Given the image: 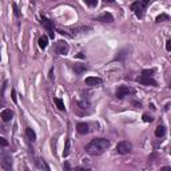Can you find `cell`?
Here are the masks:
<instances>
[{
  "mask_svg": "<svg viewBox=\"0 0 171 171\" xmlns=\"http://www.w3.org/2000/svg\"><path fill=\"white\" fill-rule=\"evenodd\" d=\"M108 147H110V140L104 139V138H98V139H92L86 146V151L90 155H100Z\"/></svg>",
  "mask_w": 171,
  "mask_h": 171,
  "instance_id": "cell-1",
  "label": "cell"
},
{
  "mask_svg": "<svg viewBox=\"0 0 171 171\" xmlns=\"http://www.w3.org/2000/svg\"><path fill=\"white\" fill-rule=\"evenodd\" d=\"M151 0H136L134 4H131V10L135 12V15L138 18H143L144 15V11H146V7L150 4Z\"/></svg>",
  "mask_w": 171,
  "mask_h": 171,
  "instance_id": "cell-2",
  "label": "cell"
},
{
  "mask_svg": "<svg viewBox=\"0 0 171 171\" xmlns=\"http://www.w3.org/2000/svg\"><path fill=\"white\" fill-rule=\"evenodd\" d=\"M116 151H118V154H121V155L130 154V152L132 151V144H131L128 140H122V142L118 143Z\"/></svg>",
  "mask_w": 171,
  "mask_h": 171,
  "instance_id": "cell-3",
  "label": "cell"
},
{
  "mask_svg": "<svg viewBox=\"0 0 171 171\" xmlns=\"http://www.w3.org/2000/svg\"><path fill=\"white\" fill-rule=\"evenodd\" d=\"M68 51H70V47H68V44H67L66 41L60 40L55 44V52H56L57 55H67Z\"/></svg>",
  "mask_w": 171,
  "mask_h": 171,
  "instance_id": "cell-4",
  "label": "cell"
},
{
  "mask_svg": "<svg viewBox=\"0 0 171 171\" xmlns=\"http://www.w3.org/2000/svg\"><path fill=\"white\" fill-rule=\"evenodd\" d=\"M41 24L46 27V29L48 31V34H50V38L54 39L55 36V32H54V22L50 19H47L46 16H41Z\"/></svg>",
  "mask_w": 171,
  "mask_h": 171,
  "instance_id": "cell-5",
  "label": "cell"
},
{
  "mask_svg": "<svg viewBox=\"0 0 171 171\" xmlns=\"http://www.w3.org/2000/svg\"><path fill=\"white\" fill-rule=\"evenodd\" d=\"M103 83V80L100 78H96V76H88V78H86L84 80V84L88 86V87H98Z\"/></svg>",
  "mask_w": 171,
  "mask_h": 171,
  "instance_id": "cell-6",
  "label": "cell"
},
{
  "mask_svg": "<svg viewBox=\"0 0 171 171\" xmlns=\"http://www.w3.org/2000/svg\"><path fill=\"white\" fill-rule=\"evenodd\" d=\"M131 92H134V91L130 88V87H127V86H121V87L116 90V98L123 99L124 96H127L128 94H131Z\"/></svg>",
  "mask_w": 171,
  "mask_h": 171,
  "instance_id": "cell-7",
  "label": "cell"
},
{
  "mask_svg": "<svg viewBox=\"0 0 171 171\" xmlns=\"http://www.w3.org/2000/svg\"><path fill=\"white\" fill-rule=\"evenodd\" d=\"M136 82L140 83V84H144V86H156V80H154L151 76H139Z\"/></svg>",
  "mask_w": 171,
  "mask_h": 171,
  "instance_id": "cell-8",
  "label": "cell"
},
{
  "mask_svg": "<svg viewBox=\"0 0 171 171\" xmlns=\"http://www.w3.org/2000/svg\"><path fill=\"white\" fill-rule=\"evenodd\" d=\"M1 166H3L6 170H10V168L12 167V158H11V155H6V154H4L3 160H1Z\"/></svg>",
  "mask_w": 171,
  "mask_h": 171,
  "instance_id": "cell-9",
  "label": "cell"
},
{
  "mask_svg": "<svg viewBox=\"0 0 171 171\" xmlns=\"http://www.w3.org/2000/svg\"><path fill=\"white\" fill-rule=\"evenodd\" d=\"M0 118L3 119V122H10L13 118V112L11 110H3L0 112Z\"/></svg>",
  "mask_w": 171,
  "mask_h": 171,
  "instance_id": "cell-10",
  "label": "cell"
},
{
  "mask_svg": "<svg viewBox=\"0 0 171 171\" xmlns=\"http://www.w3.org/2000/svg\"><path fill=\"white\" fill-rule=\"evenodd\" d=\"M76 130H78V132L82 134V135H86V134H88L90 131V127L87 123H78V126H76Z\"/></svg>",
  "mask_w": 171,
  "mask_h": 171,
  "instance_id": "cell-11",
  "label": "cell"
},
{
  "mask_svg": "<svg viewBox=\"0 0 171 171\" xmlns=\"http://www.w3.org/2000/svg\"><path fill=\"white\" fill-rule=\"evenodd\" d=\"M98 20L99 22H103V23H112L114 22V16L111 15V13H103L102 16H99L98 18Z\"/></svg>",
  "mask_w": 171,
  "mask_h": 171,
  "instance_id": "cell-12",
  "label": "cell"
},
{
  "mask_svg": "<svg viewBox=\"0 0 171 171\" xmlns=\"http://www.w3.org/2000/svg\"><path fill=\"white\" fill-rule=\"evenodd\" d=\"M72 68H74V71H75L78 75H80V74H83L86 70H87V66H86V64H75Z\"/></svg>",
  "mask_w": 171,
  "mask_h": 171,
  "instance_id": "cell-13",
  "label": "cell"
},
{
  "mask_svg": "<svg viewBox=\"0 0 171 171\" xmlns=\"http://www.w3.org/2000/svg\"><path fill=\"white\" fill-rule=\"evenodd\" d=\"M25 135H27V138H28V140H31V142H35L36 140V134H35V131L32 130V128H27L25 130Z\"/></svg>",
  "mask_w": 171,
  "mask_h": 171,
  "instance_id": "cell-14",
  "label": "cell"
},
{
  "mask_svg": "<svg viewBox=\"0 0 171 171\" xmlns=\"http://www.w3.org/2000/svg\"><path fill=\"white\" fill-rule=\"evenodd\" d=\"M127 55H128V50H121L116 54V56L114 57V60H123Z\"/></svg>",
  "mask_w": 171,
  "mask_h": 171,
  "instance_id": "cell-15",
  "label": "cell"
},
{
  "mask_svg": "<svg viewBox=\"0 0 171 171\" xmlns=\"http://www.w3.org/2000/svg\"><path fill=\"white\" fill-rule=\"evenodd\" d=\"M166 134V127L165 126H158L155 130V136L156 138H162Z\"/></svg>",
  "mask_w": 171,
  "mask_h": 171,
  "instance_id": "cell-16",
  "label": "cell"
},
{
  "mask_svg": "<svg viewBox=\"0 0 171 171\" xmlns=\"http://www.w3.org/2000/svg\"><path fill=\"white\" fill-rule=\"evenodd\" d=\"M47 44H48V38L43 35L40 39H39V47H40V48H46V47H47Z\"/></svg>",
  "mask_w": 171,
  "mask_h": 171,
  "instance_id": "cell-17",
  "label": "cell"
},
{
  "mask_svg": "<svg viewBox=\"0 0 171 171\" xmlns=\"http://www.w3.org/2000/svg\"><path fill=\"white\" fill-rule=\"evenodd\" d=\"M54 102H55V103H56L57 108H59V110H60V111H64V110H66V107H64V102L62 100V99H59V98H55V99H54Z\"/></svg>",
  "mask_w": 171,
  "mask_h": 171,
  "instance_id": "cell-18",
  "label": "cell"
},
{
  "mask_svg": "<svg viewBox=\"0 0 171 171\" xmlns=\"http://www.w3.org/2000/svg\"><path fill=\"white\" fill-rule=\"evenodd\" d=\"M168 19H170V16L166 15V13H162V15L156 16V23H160V22H163V20H168Z\"/></svg>",
  "mask_w": 171,
  "mask_h": 171,
  "instance_id": "cell-19",
  "label": "cell"
},
{
  "mask_svg": "<svg viewBox=\"0 0 171 171\" xmlns=\"http://www.w3.org/2000/svg\"><path fill=\"white\" fill-rule=\"evenodd\" d=\"M70 139H67V142H66V147H64V152H63V155L64 156H67L68 154H70Z\"/></svg>",
  "mask_w": 171,
  "mask_h": 171,
  "instance_id": "cell-20",
  "label": "cell"
},
{
  "mask_svg": "<svg viewBox=\"0 0 171 171\" xmlns=\"http://www.w3.org/2000/svg\"><path fill=\"white\" fill-rule=\"evenodd\" d=\"M84 3L88 7H96L98 6V0H84Z\"/></svg>",
  "mask_w": 171,
  "mask_h": 171,
  "instance_id": "cell-21",
  "label": "cell"
},
{
  "mask_svg": "<svg viewBox=\"0 0 171 171\" xmlns=\"http://www.w3.org/2000/svg\"><path fill=\"white\" fill-rule=\"evenodd\" d=\"M154 72H155V70H152V68H151V70H143L142 71V75L143 76H152V74H154Z\"/></svg>",
  "mask_w": 171,
  "mask_h": 171,
  "instance_id": "cell-22",
  "label": "cell"
},
{
  "mask_svg": "<svg viewBox=\"0 0 171 171\" xmlns=\"http://www.w3.org/2000/svg\"><path fill=\"white\" fill-rule=\"evenodd\" d=\"M0 146H3V147H7V146H8V140L4 139L3 136H0Z\"/></svg>",
  "mask_w": 171,
  "mask_h": 171,
  "instance_id": "cell-23",
  "label": "cell"
},
{
  "mask_svg": "<svg viewBox=\"0 0 171 171\" xmlns=\"http://www.w3.org/2000/svg\"><path fill=\"white\" fill-rule=\"evenodd\" d=\"M143 121L144 122H152V116H150L149 114H144L143 115Z\"/></svg>",
  "mask_w": 171,
  "mask_h": 171,
  "instance_id": "cell-24",
  "label": "cell"
},
{
  "mask_svg": "<svg viewBox=\"0 0 171 171\" xmlns=\"http://www.w3.org/2000/svg\"><path fill=\"white\" fill-rule=\"evenodd\" d=\"M13 11H15V15L19 18V16H20V12H19V10H18V6H16V4H13Z\"/></svg>",
  "mask_w": 171,
  "mask_h": 171,
  "instance_id": "cell-25",
  "label": "cell"
},
{
  "mask_svg": "<svg viewBox=\"0 0 171 171\" xmlns=\"http://www.w3.org/2000/svg\"><path fill=\"white\" fill-rule=\"evenodd\" d=\"M166 50H167V51L171 50V40H167V41H166Z\"/></svg>",
  "mask_w": 171,
  "mask_h": 171,
  "instance_id": "cell-26",
  "label": "cell"
},
{
  "mask_svg": "<svg viewBox=\"0 0 171 171\" xmlns=\"http://www.w3.org/2000/svg\"><path fill=\"white\" fill-rule=\"evenodd\" d=\"M12 100L16 103V92H15V90H12Z\"/></svg>",
  "mask_w": 171,
  "mask_h": 171,
  "instance_id": "cell-27",
  "label": "cell"
},
{
  "mask_svg": "<svg viewBox=\"0 0 171 171\" xmlns=\"http://www.w3.org/2000/svg\"><path fill=\"white\" fill-rule=\"evenodd\" d=\"M64 167H66L67 170H70V165H68V163H66V165H64Z\"/></svg>",
  "mask_w": 171,
  "mask_h": 171,
  "instance_id": "cell-28",
  "label": "cell"
},
{
  "mask_svg": "<svg viewBox=\"0 0 171 171\" xmlns=\"http://www.w3.org/2000/svg\"><path fill=\"white\" fill-rule=\"evenodd\" d=\"M106 3H112V1H114V0H104Z\"/></svg>",
  "mask_w": 171,
  "mask_h": 171,
  "instance_id": "cell-29",
  "label": "cell"
}]
</instances>
